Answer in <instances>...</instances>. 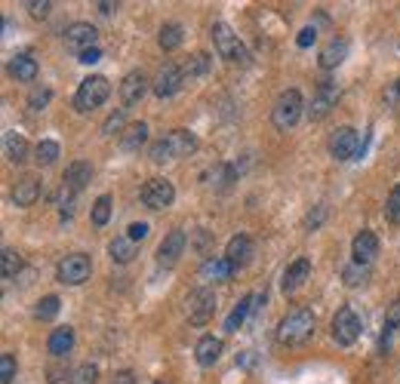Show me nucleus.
Wrapping results in <instances>:
<instances>
[{
    "label": "nucleus",
    "instance_id": "obj_47",
    "mask_svg": "<svg viewBox=\"0 0 400 384\" xmlns=\"http://www.w3.org/2000/svg\"><path fill=\"white\" fill-rule=\"evenodd\" d=\"M388 326H394V329H400V299H394L391 301V308H388Z\"/></svg>",
    "mask_w": 400,
    "mask_h": 384
},
{
    "label": "nucleus",
    "instance_id": "obj_22",
    "mask_svg": "<svg viewBox=\"0 0 400 384\" xmlns=\"http://www.w3.org/2000/svg\"><path fill=\"white\" fill-rule=\"evenodd\" d=\"M345 56H348V41L345 37H333L330 43L320 50V68L324 71H333V68H339V65L345 62Z\"/></svg>",
    "mask_w": 400,
    "mask_h": 384
},
{
    "label": "nucleus",
    "instance_id": "obj_31",
    "mask_svg": "<svg viewBox=\"0 0 400 384\" xmlns=\"http://www.w3.org/2000/svg\"><path fill=\"white\" fill-rule=\"evenodd\" d=\"M182 37H185V34H182V25L167 22V25L160 28V37H157V41H160V46H163L167 52H173V50H179V46H182Z\"/></svg>",
    "mask_w": 400,
    "mask_h": 384
},
{
    "label": "nucleus",
    "instance_id": "obj_32",
    "mask_svg": "<svg viewBox=\"0 0 400 384\" xmlns=\"http://www.w3.org/2000/svg\"><path fill=\"white\" fill-rule=\"evenodd\" d=\"M209 71V56L207 52H198V56H191L185 62V68H182V74H185V81H198Z\"/></svg>",
    "mask_w": 400,
    "mask_h": 384
},
{
    "label": "nucleus",
    "instance_id": "obj_18",
    "mask_svg": "<svg viewBox=\"0 0 400 384\" xmlns=\"http://www.w3.org/2000/svg\"><path fill=\"white\" fill-rule=\"evenodd\" d=\"M93 182V163H87V160H74V163H68V169H65V175H62V184L68 191H74V194H81L87 184Z\"/></svg>",
    "mask_w": 400,
    "mask_h": 384
},
{
    "label": "nucleus",
    "instance_id": "obj_27",
    "mask_svg": "<svg viewBox=\"0 0 400 384\" xmlns=\"http://www.w3.org/2000/svg\"><path fill=\"white\" fill-rule=\"evenodd\" d=\"M255 295H244L238 304H234V310L228 314L225 320V332H240V326L246 323V317H250V310H255Z\"/></svg>",
    "mask_w": 400,
    "mask_h": 384
},
{
    "label": "nucleus",
    "instance_id": "obj_34",
    "mask_svg": "<svg viewBox=\"0 0 400 384\" xmlns=\"http://www.w3.org/2000/svg\"><path fill=\"white\" fill-rule=\"evenodd\" d=\"M62 310V301L56 299V295H47V299H41L37 301V308H34V320H52V317Z\"/></svg>",
    "mask_w": 400,
    "mask_h": 384
},
{
    "label": "nucleus",
    "instance_id": "obj_13",
    "mask_svg": "<svg viewBox=\"0 0 400 384\" xmlns=\"http://www.w3.org/2000/svg\"><path fill=\"white\" fill-rule=\"evenodd\" d=\"M185 231H169L167 237L160 240V249H157V264L160 268H173L176 262L185 253Z\"/></svg>",
    "mask_w": 400,
    "mask_h": 384
},
{
    "label": "nucleus",
    "instance_id": "obj_29",
    "mask_svg": "<svg viewBox=\"0 0 400 384\" xmlns=\"http://www.w3.org/2000/svg\"><path fill=\"white\" fill-rule=\"evenodd\" d=\"M6 157H10V163H16V167H22V163L28 160V142H25V136L6 132Z\"/></svg>",
    "mask_w": 400,
    "mask_h": 384
},
{
    "label": "nucleus",
    "instance_id": "obj_14",
    "mask_svg": "<svg viewBox=\"0 0 400 384\" xmlns=\"http://www.w3.org/2000/svg\"><path fill=\"white\" fill-rule=\"evenodd\" d=\"M182 83H185V74H182L179 65H163L160 74H157V81H154V96L157 98H173L176 92L182 89Z\"/></svg>",
    "mask_w": 400,
    "mask_h": 384
},
{
    "label": "nucleus",
    "instance_id": "obj_43",
    "mask_svg": "<svg viewBox=\"0 0 400 384\" xmlns=\"http://www.w3.org/2000/svg\"><path fill=\"white\" fill-rule=\"evenodd\" d=\"M50 10H52L50 0H28V12H31L34 19H47Z\"/></svg>",
    "mask_w": 400,
    "mask_h": 384
},
{
    "label": "nucleus",
    "instance_id": "obj_44",
    "mask_svg": "<svg viewBox=\"0 0 400 384\" xmlns=\"http://www.w3.org/2000/svg\"><path fill=\"white\" fill-rule=\"evenodd\" d=\"M314 41H317V28H311V25H308V28H302L299 37H296V43L302 46V50H308V46H311Z\"/></svg>",
    "mask_w": 400,
    "mask_h": 384
},
{
    "label": "nucleus",
    "instance_id": "obj_23",
    "mask_svg": "<svg viewBox=\"0 0 400 384\" xmlns=\"http://www.w3.org/2000/svg\"><path fill=\"white\" fill-rule=\"evenodd\" d=\"M37 197H41V184H37V178L25 175L16 182V188H12V203H16L19 209H28L37 203Z\"/></svg>",
    "mask_w": 400,
    "mask_h": 384
},
{
    "label": "nucleus",
    "instance_id": "obj_1",
    "mask_svg": "<svg viewBox=\"0 0 400 384\" xmlns=\"http://www.w3.org/2000/svg\"><path fill=\"white\" fill-rule=\"evenodd\" d=\"M198 151V136L188 129H173L167 136H160L151 145V160L154 163H167V160H182V157L194 154Z\"/></svg>",
    "mask_w": 400,
    "mask_h": 384
},
{
    "label": "nucleus",
    "instance_id": "obj_45",
    "mask_svg": "<svg viewBox=\"0 0 400 384\" xmlns=\"http://www.w3.org/2000/svg\"><path fill=\"white\" fill-rule=\"evenodd\" d=\"M99 58H102V50H99V46H93V50L81 52V56H77V62H83V65H96Z\"/></svg>",
    "mask_w": 400,
    "mask_h": 384
},
{
    "label": "nucleus",
    "instance_id": "obj_2",
    "mask_svg": "<svg viewBox=\"0 0 400 384\" xmlns=\"http://www.w3.org/2000/svg\"><path fill=\"white\" fill-rule=\"evenodd\" d=\"M314 326H317L314 310H308V308L290 310V314L280 320V326H277V341L286 344V348H293V344H305L314 335Z\"/></svg>",
    "mask_w": 400,
    "mask_h": 384
},
{
    "label": "nucleus",
    "instance_id": "obj_15",
    "mask_svg": "<svg viewBox=\"0 0 400 384\" xmlns=\"http://www.w3.org/2000/svg\"><path fill=\"white\" fill-rule=\"evenodd\" d=\"M145 92H148V77L142 74V71H129L127 77L120 81V102L127 105H139L142 98H145Z\"/></svg>",
    "mask_w": 400,
    "mask_h": 384
},
{
    "label": "nucleus",
    "instance_id": "obj_39",
    "mask_svg": "<svg viewBox=\"0 0 400 384\" xmlns=\"http://www.w3.org/2000/svg\"><path fill=\"white\" fill-rule=\"evenodd\" d=\"M385 218H388V222H400V182L391 188V194H388V203H385Z\"/></svg>",
    "mask_w": 400,
    "mask_h": 384
},
{
    "label": "nucleus",
    "instance_id": "obj_21",
    "mask_svg": "<svg viewBox=\"0 0 400 384\" xmlns=\"http://www.w3.org/2000/svg\"><path fill=\"white\" fill-rule=\"evenodd\" d=\"M222 350H225L222 339H215V335H203V339L198 341V348H194V360H198L203 369H209V366H215V363H219Z\"/></svg>",
    "mask_w": 400,
    "mask_h": 384
},
{
    "label": "nucleus",
    "instance_id": "obj_46",
    "mask_svg": "<svg viewBox=\"0 0 400 384\" xmlns=\"http://www.w3.org/2000/svg\"><path fill=\"white\" fill-rule=\"evenodd\" d=\"M394 332H397V329L385 323V329H382V339H379V350H382V354H385V350H388V348H391V339H394Z\"/></svg>",
    "mask_w": 400,
    "mask_h": 384
},
{
    "label": "nucleus",
    "instance_id": "obj_28",
    "mask_svg": "<svg viewBox=\"0 0 400 384\" xmlns=\"http://www.w3.org/2000/svg\"><path fill=\"white\" fill-rule=\"evenodd\" d=\"M148 142V123H129L127 129L120 132V148L123 151H142V145Z\"/></svg>",
    "mask_w": 400,
    "mask_h": 384
},
{
    "label": "nucleus",
    "instance_id": "obj_42",
    "mask_svg": "<svg viewBox=\"0 0 400 384\" xmlns=\"http://www.w3.org/2000/svg\"><path fill=\"white\" fill-rule=\"evenodd\" d=\"M148 222H133V224H129V228H127V237H129V240H133V243H142V240H145V237H148Z\"/></svg>",
    "mask_w": 400,
    "mask_h": 384
},
{
    "label": "nucleus",
    "instance_id": "obj_26",
    "mask_svg": "<svg viewBox=\"0 0 400 384\" xmlns=\"http://www.w3.org/2000/svg\"><path fill=\"white\" fill-rule=\"evenodd\" d=\"M136 253H139V243H133L127 234H123V237H114V240L108 243V255L114 258L117 264H129V262L136 258Z\"/></svg>",
    "mask_w": 400,
    "mask_h": 384
},
{
    "label": "nucleus",
    "instance_id": "obj_7",
    "mask_svg": "<svg viewBox=\"0 0 400 384\" xmlns=\"http://www.w3.org/2000/svg\"><path fill=\"white\" fill-rule=\"evenodd\" d=\"M90 274H93V262L83 253H71L56 264V280L65 283V286H81V283L90 280Z\"/></svg>",
    "mask_w": 400,
    "mask_h": 384
},
{
    "label": "nucleus",
    "instance_id": "obj_5",
    "mask_svg": "<svg viewBox=\"0 0 400 384\" xmlns=\"http://www.w3.org/2000/svg\"><path fill=\"white\" fill-rule=\"evenodd\" d=\"M209 37H213L219 58H225V62H240V65L250 62V52H246V46L240 43V37L234 34V31L228 28L225 22H215L213 31H209Z\"/></svg>",
    "mask_w": 400,
    "mask_h": 384
},
{
    "label": "nucleus",
    "instance_id": "obj_37",
    "mask_svg": "<svg viewBox=\"0 0 400 384\" xmlns=\"http://www.w3.org/2000/svg\"><path fill=\"white\" fill-rule=\"evenodd\" d=\"M366 277H370V268H364V264H357V262L342 270L345 286H360V283H366Z\"/></svg>",
    "mask_w": 400,
    "mask_h": 384
},
{
    "label": "nucleus",
    "instance_id": "obj_17",
    "mask_svg": "<svg viewBox=\"0 0 400 384\" xmlns=\"http://www.w3.org/2000/svg\"><path fill=\"white\" fill-rule=\"evenodd\" d=\"M351 255H354V262L366 268V264H370L372 258L379 255V237L372 234V231L364 228V231H360V234L351 240Z\"/></svg>",
    "mask_w": 400,
    "mask_h": 384
},
{
    "label": "nucleus",
    "instance_id": "obj_11",
    "mask_svg": "<svg viewBox=\"0 0 400 384\" xmlns=\"http://www.w3.org/2000/svg\"><path fill=\"white\" fill-rule=\"evenodd\" d=\"M173 200H176V188L169 178H151L142 188V203L148 209H167L173 206Z\"/></svg>",
    "mask_w": 400,
    "mask_h": 384
},
{
    "label": "nucleus",
    "instance_id": "obj_16",
    "mask_svg": "<svg viewBox=\"0 0 400 384\" xmlns=\"http://www.w3.org/2000/svg\"><path fill=\"white\" fill-rule=\"evenodd\" d=\"M308 277H311V262H308V258H296V262H290V268L284 270V280H280L284 295H293L296 289H302Z\"/></svg>",
    "mask_w": 400,
    "mask_h": 384
},
{
    "label": "nucleus",
    "instance_id": "obj_41",
    "mask_svg": "<svg viewBox=\"0 0 400 384\" xmlns=\"http://www.w3.org/2000/svg\"><path fill=\"white\" fill-rule=\"evenodd\" d=\"M50 96H52V92L47 89V86H37V89L31 92V98H28V108H31V111H41L43 105L50 102Z\"/></svg>",
    "mask_w": 400,
    "mask_h": 384
},
{
    "label": "nucleus",
    "instance_id": "obj_33",
    "mask_svg": "<svg viewBox=\"0 0 400 384\" xmlns=\"http://www.w3.org/2000/svg\"><path fill=\"white\" fill-rule=\"evenodd\" d=\"M108 218H111V197H108V194H102L99 200L93 203V213H90V222H93L96 228H105V224H108Z\"/></svg>",
    "mask_w": 400,
    "mask_h": 384
},
{
    "label": "nucleus",
    "instance_id": "obj_48",
    "mask_svg": "<svg viewBox=\"0 0 400 384\" xmlns=\"http://www.w3.org/2000/svg\"><path fill=\"white\" fill-rule=\"evenodd\" d=\"M114 384H136V378H133V372H120V375H114Z\"/></svg>",
    "mask_w": 400,
    "mask_h": 384
},
{
    "label": "nucleus",
    "instance_id": "obj_40",
    "mask_svg": "<svg viewBox=\"0 0 400 384\" xmlns=\"http://www.w3.org/2000/svg\"><path fill=\"white\" fill-rule=\"evenodd\" d=\"M12 378H16V356L0 354V384H12Z\"/></svg>",
    "mask_w": 400,
    "mask_h": 384
},
{
    "label": "nucleus",
    "instance_id": "obj_12",
    "mask_svg": "<svg viewBox=\"0 0 400 384\" xmlns=\"http://www.w3.org/2000/svg\"><path fill=\"white\" fill-rule=\"evenodd\" d=\"M96 41H99V31H96L90 22H74V25H68V31H65V43H68V50H74L77 56L87 52V50H93Z\"/></svg>",
    "mask_w": 400,
    "mask_h": 384
},
{
    "label": "nucleus",
    "instance_id": "obj_3",
    "mask_svg": "<svg viewBox=\"0 0 400 384\" xmlns=\"http://www.w3.org/2000/svg\"><path fill=\"white\" fill-rule=\"evenodd\" d=\"M108 96H111L108 77H102V74L83 77L81 86H77V92H74V111L77 114H87V111H93V108H102Z\"/></svg>",
    "mask_w": 400,
    "mask_h": 384
},
{
    "label": "nucleus",
    "instance_id": "obj_4",
    "mask_svg": "<svg viewBox=\"0 0 400 384\" xmlns=\"http://www.w3.org/2000/svg\"><path fill=\"white\" fill-rule=\"evenodd\" d=\"M302 111H305L302 92H299V89H284V92L277 96V102H274V108H271V123H274V127H277L280 132H290V129L299 123Z\"/></svg>",
    "mask_w": 400,
    "mask_h": 384
},
{
    "label": "nucleus",
    "instance_id": "obj_35",
    "mask_svg": "<svg viewBox=\"0 0 400 384\" xmlns=\"http://www.w3.org/2000/svg\"><path fill=\"white\" fill-rule=\"evenodd\" d=\"M22 255L16 253V249H3V280H12V277H19V270H22Z\"/></svg>",
    "mask_w": 400,
    "mask_h": 384
},
{
    "label": "nucleus",
    "instance_id": "obj_8",
    "mask_svg": "<svg viewBox=\"0 0 400 384\" xmlns=\"http://www.w3.org/2000/svg\"><path fill=\"white\" fill-rule=\"evenodd\" d=\"M330 154L336 160H354L357 154H364V142H360L354 127H339L330 136Z\"/></svg>",
    "mask_w": 400,
    "mask_h": 384
},
{
    "label": "nucleus",
    "instance_id": "obj_9",
    "mask_svg": "<svg viewBox=\"0 0 400 384\" xmlns=\"http://www.w3.org/2000/svg\"><path fill=\"white\" fill-rule=\"evenodd\" d=\"M360 339V317L351 308H339L333 317V341L339 348H351Z\"/></svg>",
    "mask_w": 400,
    "mask_h": 384
},
{
    "label": "nucleus",
    "instance_id": "obj_25",
    "mask_svg": "<svg viewBox=\"0 0 400 384\" xmlns=\"http://www.w3.org/2000/svg\"><path fill=\"white\" fill-rule=\"evenodd\" d=\"M10 74L16 77L19 83H31L37 77V58L28 56V52H22V56H16L10 62Z\"/></svg>",
    "mask_w": 400,
    "mask_h": 384
},
{
    "label": "nucleus",
    "instance_id": "obj_30",
    "mask_svg": "<svg viewBox=\"0 0 400 384\" xmlns=\"http://www.w3.org/2000/svg\"><path fill=\"white\" fill-rule=\"evenodd\" d=\"M59 154H62V148H59V142H52V138H43V142H37V148H34L37 167H52V163L59 160Z\"/></svg>",
    "mask_w": 400,
    "mask_h": 384
},
{
    "label": "nucleus",
    "instance_id": "obj_19",
    "mask_svg": "<svg viewBox=\"0 0 400 384\" xmlns=\"http://www.w3.org/2000/svg\"><path fill=\"white\" fill-rule=\"evenodd\" d=\"M225 258L234 264V268H246V264L253 262V240L246 234H234L231 240H228L225 246Z\"/></svg>",
    "mask_w": 400,
    "mask_h": 384
},
{
    "label": "nucleus",
    "instance_id": "obj_20",
    "mask_svg": "<svg viewBox=\"0 0 400 384\" xmlns=\"http://www.w3.org/2000/svg\"><path fill=\"white\" fill-rule=\"evenodd\" d=\"M234 270H238V268H234L225 255H215V258H207V262H203L200 277L207 283H225V280H231Z\"/></svg>",
    "mask_w": 400,
    "mask_h": 384
},
{
    "label": "nucleus",
    "instance_id": "obj_24",
    "mask_svg": "<svg viewBox=\"0 0 400 384\" xmlns=\"http://www.w3.org/2000/svg\"><path fill=\"white\" fill-rule=\"evenodd\" d=\"M71 348H74V329H71V326L52 329L50 339H47V350H50V354L52 356H65V354H71Z\"/></svg>",
    "mask_w": 400,
    "mask_h": 384
},
{
    "label": "nucleus",
    "instance_id": "obj_10",
    "mask_svg": "<svg viewBox=\"0 0 400 384\" xmlns=\"http://www.w3.org/2000/svg\"><path fill=\"white\" fill-rule=\"evenodd\" d=\"M339 96H342L339 83L324 81L314 89V98H311V105H308V117H311V120H324V117L339 105Z\"/></svg>",
    "mask_w": 400,
    "mask_h": 384
},
{
    "label": "nucleus",
    "instance_id": "obj_36",
    "mask_svg": "<svg viewBox=\"0 0 400 384\" xmlns=\"http://www.w3.org/2000/svg\"><path fill=\"white\" fill-rule=\"evenodd\" d=\"M96 378H99V369L93 363H83L68 375V384H96Z\"/></svg>",
    "mask_w": 400,
    "mask_h": 384
},
{
    "label": "nucleus",
    "instance_id": "obj_49",
    "mask_svg": "<svg viewBox=\"0 0 400 384\" xmlns=\"http://www.w3.org/2000/svg\"><path fill=\"white\" fill-rule=\"evenodd\" d=\"M96 6H99V12H105V16H108V12H114V10H117L114 3H96Z\"/></svg>",
    "mask_w": 400,
    "mask_h": 384
},
{
    "label": "nucleus",
    "instance_id": "obj_38",
    "mask_svg": "<svg viewBox=\"0 0 400 384\" xmlns=\"http://www.w3.org/2000/svg\"><path fill=\"white\" fill-rule=\"evenodd\" d=\"M123 120H127V108L114 111V114L102 123V136H117V132H123V129H127V127H123Z\"/></svg>",
    "mask_w": 400,
    "mask_h": 384
},
{
    "label": "nucleus",
    "instance_id": "obj_6",
    "mask_svg": "<svg viewBox=\"0 0 400 384\" xmlns=\"http://www.w3.org/2000/svg\"><path fill=\"white\" fill-rule=\"evenodd\" d=\"M215 292L209 286H198V289H191V295L185 299V314H188V320H191V326H207L209 320H213V314H215Z\"/></svg>",
    "mask_w": 400,
    "mask_h": 384
}]
</instances>
